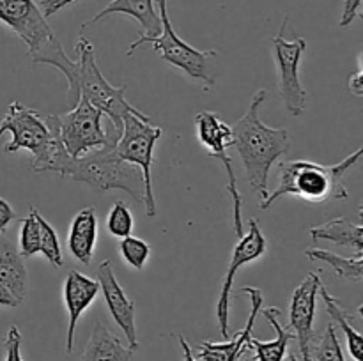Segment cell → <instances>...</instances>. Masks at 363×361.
Masks as SVG:
<instances>
[{
  "instance_id": "obj_29",
  "label": "cell",
  "mask_w": 363,
  "mask_h": 361,
  "mask_svg": "<svg viewBox=\"0 0 363 361\" xmlns=\"http://www.w3.org/2000/svg\"><path fill=\"white\" fill-rule=\"evenodd\" d=\"M133 225L135 222L130 207L123 200H117L106 214V230L117 239H123V237L131 236Z\"/></svg>"
},
{
  "instance_id": "obj_5",
  "label": "cell",
  "mask_w": 363,
  "mask_h": 361,
  "mask_svg": "<svg viewBox=\"0 0 363 361\" xmlns=\"http://www.w3.org/2000/svg\"><path fill=\"white\" fill-rule=\"evenodd\" d=\"M116 145L96 149L67 163L62 177L78 180L99 191L123 190L131 198L144 202V177L138 166L123 161L113 152Z\"/></svg>"
},
{
  "instance_id": "obj_2",
  "label": "cell",
  "mask_w": 363,
  "mask_h": 361,
  "mask_svg": "<svg viewBox=\"0 0 363 361\" xmlns=\"http://www.w3.org/2000/svg\"><path fill=\"white\" fill-rule=\"evenodd\" d=\"M268 91L259 88L245 115L230 126V147H236L243 163L247 180L252 190L261 197V202L269 195L268 177L273 163L289 151L291 137L286 127H272L259 117V108L264 103Z\"/></svg>"
},
{
  "instance_id": "obj_17",
  "label": "cell",
  "mask_w": 363,
  "mask_h": 361,
  "mask_svg": "<svg viewBox=\"0 0 363 361\" xmlns=\"http://www.w3.org/2000/svg\"><path fill=\"white\" fill-rule=\"evenodd\" d=\"M110 14H126L133 18L140 25L142 38H155L162 32V20H160L158 9L155 7V0H112L91 20L85 21L82 28L98 23Z\"/></svg>"
},
{
  "instance_id": "obj_34",
  "label": "cell",
  "mask_w": 363,
  "mask_h": 361,
  "mask_svg": "<svg viewBox=\"0 0 363 361\" xmlns=\"http://www.w3.org/2000/svg\"><path fill=\"white\" fill-rule=\"evenodd\" d=\"M350 92L357 98H363V67H362V55L360 62H358L357 73L351 74L350 78Z\"/></svg>"
},
{
  "instance_id": "obj_19",
  "label": "cell",
  "mask_w": 363,
  "mask_h": 361,
  "mask_svg": "<svg viewBox=\"0 0 363 361\" xmlns=\"http://www.w3.org/2000/svg\"><path fill=\"white\" fill-rule=\"evenodd\" d=\"M135 353L137 350L124 345L123 340L113 335L101 321H96L80 361H131Z\"/></svg>"
},
{
  "instance_id": "obj_10",
  "label": "cell",
  "mask_w": 363,
  "mask_h": 361,
  "mask_svg": "<svg viewBox=\"0 0 363 361\" xmlns=\"http://www.w3.org/2000/svg\"><path fill=\"white\" fill-rule=\"evenodd\" d=\"M195 133L202 147L208 149L213 158L220 159L227 172V191L233 200L234 230L238 237L243 236V197L238 190V179L234 173L233 161L227 152L230 147V126L223 122L222 117L215 112H201L195 117Z\"/></svg>"
},
{
  "instance_id": "obj_24",
  "label": "cell",
  "mask_w": 363,
  "mask_h": 361,
  "mask_svg": "<svg viewBox=\"0 0 363 361\" xmlns=\"http://www.w3.org/2000/svg\"><path fill=\"white\" fill-rule=\"evenodd\" d=\"M305 255L311 260H321L328 264L339 278L354 280V282H360L363 278V255L342 257V255H337L328 250H321V248H308V250H305Z\"/></svg>"
},
{
  "instance_id": "obj_23",
  "label": "cell",
  "mask_w": 363,
  "mask_h": 361,
  "mask_svg": "<svg viewBox=\"0 0 363 361\" xmlns=\"http://www.w3.org/2000/svg\"><path fill=\"white\" fill-rule=\"evenodd\" d=\"M319 292H321L323 301H325L328 315L332 317V321L335 322V326H339V328L342 329L344 336H346L347 349H350L351 357H353L354 361H363V338L360 333H358V329L353 326V322H351V315L347 314V310H344V308L340 306L339 299L328 292L325 283H321Z\"/></svg>"
},
{
  "instance_id": "obj_4",
  "label": "cell",
  "mask_w": 363,
  "mask_h": 361,
  "mask_svg": "<svg viewBox=\"0 0 363 361\" xmlns=\"http://www.w3.org/2000/svg\"><path fill=\"white\" fill-rule=\"evenodd\" d=\"M11 133L6 152L28 151L32 154V170L38 173L52 172L62 177L71 156L59 140L55 127L48 117H41L38 110L28 108L23 103L13 101L0 122V138Z\"/></svg>"
},
{
  "instance_id": "obj_27",
  "label": "cell",
  "mask_w": 363,
  "mask_h": 361,
  "mask_svg": "<svg viewBox=\"0 0 363 361\" xmlns=\"http://www.w3.org/2000/svg\"><path fill=\"white\" fill-rule=\"evenodd\" d=\"M119 253L128 265L140 271L145 268L151 255V246L140 237L126 236L119 241Z\"/></svg>"
},
{
  "instance_id": "obj_8",
  "label": "cell",
  "mask_w": 363,
  "mask_h": 361,
  "mask_svg": "<svg viewBox=\"0 0 363 361\" xmlns=\"http://www.w3.org/2000/svg\"><path fill=\"white\" fill-rule=\"evenodd\" d=\"M48 119L66 152L73 159L82 158L96 149L116 145L121 137L112 122L103 127V113L85 99H80L69 112L62 115H48Z\"/></svg>"
},
{
  "instance_id": "obj_9",
  "label": "cell",
  "mask_w": 363,
  "mask_h": 361,
  "mask_svg": "<svg viewBox=\"0 0 363 361\" xmlns=\"http://www.w3.org/2000/svg\"><path fill=\"white\" fill-rule=\"evenodd\" d=\"M289 18H284L279 34L272 39L273 59L279 74V94L284 106L293 117H301L307 110L308 96L300 80V62L307 52V41L303 38L286 39V28Z\"/></svg>"
},
{
  "instance_id": "obj_25",
  "label": "cell",
  "mask_w": 363,
  "mask_h": 361,
  "mask_svg": "<svg viewBox=\"0 0 363 361\" xmlns=\"http://www.w3.org/2000/svg\"><path fill=\"white\" fill-rule=\"evenodd\" d=\"M38 209L32 207L28 214L21 219L20 236H18V251L23 258L39 253V223Z\"/></svg>"
},
{
  "instance_id": "obj_36",
  "label": "cell",
  "mask_w": 363,
  "mask_h": 361,
  "mask_svg": "<svg viewBox=\"0 0 363 361\" xmlns=\"http://www.w3.org/2000/svg\"><path fill=\"white\" fill-rule=\"evenodd\" d=\"M177 342H179L181 349H183V361H199L197 357L194 356V350H191L190 343L186 342V338H184L183 335L177 336Z\"/></svg>"
},
{
  "instance_id": "obj_20",
  "label": "cell",
  "mask_w": 363,
  "mask_h": 361,
  "mask_svg": "<svg viewBox=\"0 0 363 361\" xmlns=\"http://www.w3.org/2000/svg\"><path fill=\"white\" fill-rule=\"evenodd\" d=\"M0 283L20 303L27 297V268L23 264V257L18 251V246L6 236V232H0Z\"/></svg>"
},
{
  "instance_id": "obj_18",
  "label": "cell",
  "mask_w": 363,
  "mask_h": 361,
  "mask_svg": "<svg viewBox=\"0 0 363 361\" xmlns=\"http://www.w3.org/2000/svg\"><path fill=\"white\" fill-rule=\"evenodd\" d=\"M98 241V216L94 207H85L73 216L67 234V248L82 264H91Z\"/></svg>"
},
{
  "instance_id": "obj_21",
  "label": "cell",
  "mask_w": 363,
  "mask_h": 361,
  "mask_svg": "<svg viewBox=\"0 0 363 361\" xmlns=\"http://www.w3.org/2000/svg\"><path fill=\"white\" fill-rule=\"evenodd\" d=\"M311 237L314 243L318 241H330L339 246L353 248L354 253L363 255V225L360 222L354 223L344 216L328 219L321 225L311 227Z\"/></svg>"
},
{
  "instance_id": "obj_26",
  "label": "cell",
  "mask_w": 363,
  "mask_h": 361,
  "mask_svg": "<svg viewBox=\"0 0 363 361\" xmlns=\"http://www.w3.org/2000/svg\"><path fill=\"white\" fill-rule=\"evenodd\" d=\"M38 223H39V253L45 255L46 260L50 262L55 268H62L64 258H62V250H60L59 236H57L55 229L43 218L41 214H38Z\"/></svg>"
},
{
  "instance_id": "obj_15",
  "label": "cell",
  "mask_w": 363,
  "mask_h": 361,
  "mask_svg": "<svg viewBox=\"0 0 363 361\" xmlns=\"http://www.w3.org/2000/svg\"><path fill=\"white\" fill-rule=\"evenodd\" d=\"M241 294H247L250 297V315H248L247 324L233 340H227V342L222 343H199L197 349L201 361H240L241 356L247 353L248 345H250V338L254 336L252 331H254L255 321H257V315L262 310L264 296H262L261 289H257V287H241Z\"/></svg>"
},
{
  "instance_id": "obj_32",
  "label": "cell",
  "mask_w": 363,
  "mask_h": 361,
  "mask_svg": "<svg viewBox=\"0 0 363 361\" xmlns=\"http://www.w3.org/2000/svg\"><path fill=\"white\" fill-rule=\"evenodd\" d=\"M78 2V0H39V7H41L43 14H45V18L48 20L50 16H53V14H57L59 11L66 9V7H69L71 4Z\"/></svg>"
},
{
  "instance_id": "obj_22",
  "label": "cell",
  "mask_w": 363,
  "mask_h": 361,
  "mask_svg": "<svg viewBox=\"0 0 363 361\" xmlns=\"http://www.w3.org/2000/svg\"><path fill=\"white\" fill-rule=\"evenodd\" d=\"M261 311L262 315L268 319L269 324L273 326L277 336L275 340H269V342H261V340L252 336L248 349H254V361H284L287 356L289 342L294 338L293 331L280 322V315H282V310H280V308L272 306L264 308V310Z\"/></svg>"
},
{
  "instance_id": "obj_13",
  "label": "cell",
  "mask_w": 363,
  "mask_h": 361,
  "mask_svg": "<svg viewBox=\"0 0 363 361\" xmlns=\"http://www.w3.org/2000/svg\"><path fill=\"white\" fill-rule=\"evenodd\" d=\"M323 280L319 273H308L303 282L294 289L289 306V324L287 328L293 331L298 340L303 361H312V343H314V317H315V297L319 294Z\"/></svg>"
},
{
  "instance_id": "obj_30",
  "label": "cell",
  "mask_w": 363,
  "mask_h": 361,
  "mask_svg": "<svg viewBox=\"0 0 363 361\" xmlns=\"http://www.w3.org/2000/svg\"><path fill=\"white\" fill-rule=\"evenodd\" d=\"M4 347H6V361H23V357H21V333L18 326H11Z\"/></svg>"
},
{
  "instance_id": "obj_31",
  "label": "cell",
  "mask_w": 363,
  "mask_h": 361,
  "mask_svg": "<svg viewBox=\"0 0 363 361\" xmlns=\"http://www.w3.org/2000/svg\"><path fill=\"white\" fill-rule=\"evenodd\" d=\"M362 0H344L342 16H340V27H350L358 16H360Z\"/></svg>"
},
{
  "instance_id": "obj_37",
  "label": "cell",
  "mask_w": 363,
  "mask_h": 361,
  "mask_svg": "<svg viewBox=\"0 0 363 361\" xmlns=\"http://www.w3.org/2000/svg\"><path fill=\"white\" fill-rule=\"evenodd\" d=\"M286 361H298V357L294 354H289V356H286Z\"/></svg>"
},
{
  "instance_id": "obj_35",
  "label": "cell",
  "mask_w": 363,
  "mask_h": 361,
  "mask_svg": "<svg viewBox=\"0 0 363 361\" xmlns=\"http://www.w3.org/2000/svg\"><path fill=\"white\" fill-rule=\"evenodd\" d=\"M20 301L6 289V287L0 283V306H7V308H14V306H20Z\"/></svg>"
},
{
  "instance_id": "obj_1",
  "label": "cell",
  "mask_w": 363,
  "mask_h": 361,
  "mask_svg": "<svg viewBox=\"0 0 363 361\" xmlns=\"http://www.w3.org/2000/svg\"><path fill=\"white\" fill-rule=\"evenodd\" d=\"M77 60H71L57 39H50L38 52L28 53L32 62L53 66L67 80V103L73 108L80 99L91 103L103 115H108L110 122L117 131H123V117L135 110L126 99V85L113 87L99 69L96 62V50L87 38L80 35L74 45Z\"/></svg>"
},
{
  "instance_id": "obj_33",
  "label": "cell",
  "mask_w": 363,
  "mask_h": 361,
  "mask_svg": "<svg viewBox=\"0 0 363 361\" xmlns=\"http://www.w3.org/2000/svg\"><path fill=\"white\" fill-rule=\"evenodd\" d=\"M16 219V212L11 207L9 202L6 198L0 197V232H6V229L9 227L11 222Z\"/></svg>"
},
{
  "instance_id": "obj_14",
  "label": "cell",
  "mask_w": 363,
  "mask_h": 361,
  "mask_svg": "<svg viewBox=\"0 0 363 361\" xmlns=\"http://www.w3.org/2000/svg\"><path fill=\"white\" fill-rule=\"evenodd\" d=\"M96 276L99 283V290L105 297L106 308L110 315L116 321V324L123 329L124 336L128 340V345L133 350L138 349V336H137V319H135V303L126 296L124 289L121 287L116 273H113L112 262L103 260L96 269Z\"/></svg>"
},
{
  "instance_id": "obj_12",
  "label": "cell",
  "mask_w": 363,
  "mask_h": 361,
  "mask_svg": "<svg viewBox=\"0 0 363 361\" xmlns=\"http://www.w3.org/2000/svg\"><path fill=\"white\" fill-rule=\"evenodd\" d=\"M0 21L27 45V55L55 38L35 0H0Z\"/></svg>"
},
{
  "instance_id": "obj_38",
  "label": "cell",
  "mask_w": 363,
  "mask_h": 361,
  "mask_svg": "<svg viewBox=\"0 0 363 361\" xmlns=\"http://www.w3.org/2000/svg\"><path fill=\"white\" fill-rule=\"evenodd\" d=\"M0 361H2V356H0Z\"/></svg>"
},
{
  "instance_id": "obj_16",
  "label": "cell",
  "mask_w": 363,
  "mask_h": 361,
  "mask_svg": "<svg viewBox=\"0 0 363 361\" xmlns=\"http://www.w3.org/2000/svg\"><path fill=\"white\" fill-rule=\"evenodd\" d=\"M99 292V283L89 276L82 275L78 271L67 273L64 280V306L67 310V333H66V353H73L74 347V331L77 324L84 311L94 303L96 296Z\"/></svg>"
},
{
  "instance_id": "obj_7",
  "label": "cell",
  "mask_w": 363,
  "mask_h": 361,
  "mask_svg": "<svg viewBox=\"0 0 363 361\" xmlns=\"http://www.w3.org/2000/svg\"><path fill=\"white\" fill-rule=\"evenodd\" d=\"M162 127L155 126L144 112L138 108L131 110L123 117V131L117 140L113 152L123 161L138 166L144 177V202L145 214L149 218L156 216V198L152 188V161H155L156 142L162 138Z\"/></svg>"
},
{
  "instance_id": "obj_3",
  "label": "cell",
  "mask_w": 363,
  "mask_h": 361,
  "mask_svg": "<svg viewBox=\"0 0 363 361\" xmlns=\"http://www.w3.org/2000/svg\"><path fill=\"white\" fill-rule=\"evenodd\" d=\"M362 147L335 165H321L311 159H291L279 165V186L266 200L259 204L261 209H269L279 198L294 197L311 204H325L330 198L346 200L350 198L344 176L360 161Z\"/></svg>"
},
{
  "instance_id": "obj_11",
  "label": "cell",
  "mask_w": 363,
  "mask_h": 361,
  "mask_svg": "<svg viewBox=\"0 0 363 361\" xmlns=\"http://www.w3.org/2000/svg\"><path fill=\"white\" fill-rule=\"evenodd\" d=\"M248 232L238 239L236 246H234L233 255H230L229 265H227V275L223 278L222 290H220L218 301H216V321H218V328L222 331V336L229 340V311H230V294H233L234 278H236L238 271L243 265L250 264V262L257 260L259 257L266 253L268 250V241H266L264 234L259 229L257 219L252 218L248 222Z\"/></svg>"
},
{
  "instance_id": "obj_6",
  "label": "cell",
  "mask_w": 363,
  "mask_h": 361,
  "mask_svg": "<svg viewBox=\"0 0 363 361\" xmlns=\"http://www.w3.org/2000/svg\"><path fill=\"white\" fill-rule=\"evenodd\" d=\"M158 14L162 20V32L155 38H142L140 35L137 41L130 45L128 55H133L135 50L140 48L142 45H151L152 50L170 66L184 71L191 80H199L206 87H213L216 81L218 52L216 50H197L179 38L170 23L167 0H158Z\"/></svg>"
},
{
  "instance_id": "obj_28",
  "label": "cell",
  "mask_w": 363,
  "mask_h": 361,
  "mask_svg": "<svg viewBox=\"0 0 363 361\" xmlns=\"http://www.w3.org/2000/svg\"><path fill=\"white\" fill-rule=\"evenodd\" d=\"M314 357L315 361H346L333 324L326 326L325 333L315 345L312 343V361Z\"/></svg>"
}]
</instances>
